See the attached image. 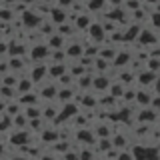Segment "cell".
<instances>
[{
  "instance_id": "cell-1",
  "label": "cell",
  "mask_w": 160,
  "mask_h": 160,
  "mask_svg": "<svg viewBox=\"0 0 160 160\" xmlns=\"http://www.w3.org/2000/svg\"><path fill=\"white\" fill-rule=\"evenodd\" d=\"M30 60H36V62H44L46 58H50V48L48 44H34L28 52Z\"/></svg>"
},
{
  "instance_id": "cell-2",
  "label": "cell",
  "mask_w": 160,
  "mask_h": 160,
  "mask_svg": "<svg viewBox=\"0 0 160 160\" xmlns=\"http://www.w3.org/2000/svg\"><path fill=\"white\" fill-rule=\"evenodd\" d=\"M30 80H32L34 84L36 82H42V80H48V64H34L32 70H30Z\"/></svg>"
},
{
  "instance_id": "cell-3",
  "label": "cell",
  "mask_w": 160,
  "mask_h": 160,
  "mask_svg": "<svg viewBox=\"0 0 160 160\" xmlns=\"http://www.w3.org/2000/svg\"><path fill=\"white\" fill-rule=\"evenodd\" d=\"M22 22L26 28H38L40 22H42V16H38L34 10H26V12L22 14Z\"/></svg>"
},
{
  "instance_id": "cell-4",
  "label": "cell",
  "mask_w": 160,
  "mask_h": 160,
  "mask_svg": "<svg viewBox=\"0 0 160 160\" xmlns=\"http://www.w3.org/2000/svg\"><path fill=\"white\" fill-rule=\"evenodd\" d=\"M86 32H88L90 40H94L96 44H100V42H102V38L106 36V32H104V26H102V24H94V22L88 26Z\"/></svg>"
},
{
  "instance_id": "cell-5",
  "label": "cell",
  "mask_w": 160,
  "mask_h": 160,
  "mask_svg": "<svg viewBox=\"0 0 160 160\" xmlns=\"http://www.w3.org/2000/svg\"><path fill=\"white\" fill-rule=\"evenodd\" d=\"M66 16H68V10L64 8H52L50 10V22L54 24V26H58V24H64L66 22Z\"/></svg>"
},
{
  "instance_id": "cell-6",
  "label": "cell",
  "mask_w": 160,
  "mask_h": 160,
  "mask_svg": "<svg viewBox=\"0 0 160 160\" xmlns=\"http://www.w3.org/2000/svg\"><path fill=\"white\" fill-rule=\"evenodd\" d=\"M28 130H18V132H14L12 136H10V144H14V146H26V144H30L28 142Z\"/></svg>"
},
{
  "instance_id": "cell-7",
  "label": "cell",
  "mask_w": 160,
  "mask_h": 160,
  "mask_svg": "<svg viewBox=\"0 0 160 160\" xmlns=\"http://www.w3.org/2000/svg\"><path fill=\"white\" fill-rule=\"evenodd\" d=\"M78 114V106L74 102H66L62 106V112L58 114V120H68V118H74Z\"/></svg>"
},
{
  "instance_id": "cell-8",
  "label": "cell",
  "mask_w": 160,
  "mask_h": 160,
  "mask_svg": "<svg viewBox=\"0 0 160 160\" xmlns=\"http://www.w3.org/2000/svg\"><path fill=\"white\" fill-rule=\"evenodd\" d=\"M110 84H112V80H110L106 74H96L92 80V88L94 90H106L110 88Z\"/></svg>"
},
{
  "instance_id": "cell-9",
  "label": "cell",
  "mask_w": 160,
  "mask_h": 160,
  "mask_svg": "<svg viewBox=\"0 0 160 160\" xmlns=\"http://www.w3.org/2000/svg\"><path fill=\"white\" fill-rule=\"evenodd\" d=\"M64 52H66V56H70V58H82L84 56V46L78 44V42H72L64 48Z\"/></svg>"
},
{
  "instance_id": "cell-10",
  "label": "cell",
  "mask_w": 160,
  "mask_h": 160,
  "mask_svg": "<svg viewBox=\"0 0 160 160\" xmlns=\"http://www.w3.org/2000/svg\"><path fill=\"white\" fill-rule=\"evenodd\" d=\"M64 72H66V64L64 62H54L52 66L48 64V76L50 78H60Z\"/></svg>"
},
{
  "instance_id": "cell-11",
  "label": "cell",
  "mask_w": 160,
  "mask_h": 160,
  "mask_svg": "<svg viewBox=\"0 0 160 160\" xmlns=\"http://www.w3.org/2000/svg\"><path fill=\"white\" fill-rule=\"evenodd\" d=\"M114 130L112 126H108V124H98L96 128H94V136L96 138H112Z\"/></svg>"
},
{
  "instance_id": "cell-12",
  "label": "cell",
  "mask_w": 160,
  "mask_h": 160,
  "mask_svg": "<svg viewBox=\"0 0 160 160\" xmlns=\"http://www.w3.org/2000/svg\"><path fill=\"white\" fill-rule=\"evenodd\" d=\"M138 82H140V86H150V84H154V80H156V74L154 72H150V70H146V72H140L138 74Z\"/></svg>"
},
{
  "instance_id": "cell-13",
  "label": "cell",
  "mask_w": 160,
  "mask_h": 160,
  "mask_svg": "<svg viewBox=\"0 0 160 160\" xmlns=\"http://www.w3.org/2000/svg\"><path fill=\"white\" fill-rule=\"evenodd\" d=\"M74 28L76 30H88V26L92 24V20H90L88 14H80V16H74Z\"/></svg>"
},
{
  "instance_id": "cell-14",
  "label": "cell",
  "mask_w": 160,
  "mask_h": 160,
  "mask_svg": "<svg viewBox=\"0 0 160 160\" xmlns=\"http://www.w3.org/2000/svg\"><path fill=\"white\" fill-rule=\"evenodd\" d=\"M32 86H34V82H32L30 78H18L16 92H18V94H26V92H30V90H32Z\"/></svg>"
},
{
  "instance_id": "cell-15",
  "label": "cell",
  "mask_w": 160,
  "mask_h": 160,
  "mask_svg": "<svg viewBox=\"0 0 160 160\" xmlns=\"http://www.w3.org/2000/svg\"><path fill=\"white\" fill-rule=\"evenodd\" d=\"M24 52H26V48H24L22 42H16V40H12V42L8 44V54H10V56H22Z\"/></svg>"
},
{
  "instance_id": "cell-16",
  "label": "cell",
  "mask_w": 160,
  "mask_h": 160,
  "mask_svg": "<svg viewBox=\"0 0 160 160\" xmlns=\"http://www.w3.org/2000/svg\"><path fill=\"white\" fill-rule=\"evenodd\" d=\"M36 100H38V94H36V92H32V90H30V92L22 94V96L18 98V102L22 104V108H24V106H32V104H36Z\"/></svg>"
},
{
  "instance_id": "cell-17",
  "label": "cell",
  "mask_w": 160,
  "mask_h": 160,
  "mask_svg": "<svg viewBox=\"0 0 160 160\" xmlns=\"http://www.w3.org/2000/svg\"><path fill=\"white\" fill-rule=\"evenodd\" d=\"M136 102L140 106H150V102H152V94L148 92V90H138L136 92Z\"/></svg>"
},
{
  "instance_id": "cell-18",
  "label": "cell",
  "mask_w": 160,
  "mask_h": 160,
  "mask_svg": "<svg viewBox=\"0 0 160 160\" xmlns=\"http://www.w3.org/2000/svg\"><path fill=\"white\" fill-rule=\"evenodd\" d=\"M16 84H18V74L16 72H8L2 76V86H10V88H16Z\"/></svg>"
},
{
  "instance_id": "cell-19",
  "label": "cell",
  "mask_w": 160,
  "mask_h": 160,
  "mask_svg": "<svg viewBox=\"0 0 160 160\" xmlns=\"http://www.w3.org/2000/svg\"><path fill=\"white\" fill-rule=\"evenodd\" d=\"M24 116H26L28 120H34V118H42V110H40L38 106H24Z\"/></svg>"
},
{
  "instance_id": "cell-20",
  "label": "cell",
  "mask_w": 160,
  "mask_h": 160,
  "mask_svg": "<svg viewBox=\"0 0 160 160\" xmlns=\"http://www.w3.org/2000/svg\"><path fill=\"white\" fill-rule=\"evenodd\" d=\"M136 116H138L140 122H152V120L156 118V112H154L152 108H146V110L142 108V110H140V112L136 114Z\"/></svg>"
},
{
  "instance_id": "cell-21",
  "label": "cell",
  "mask_w": 160,
  "mask_h": 160,
  "mask_svg": "<svg viewBox=\"0 0 160 160\" xmlns=\"http://www.w3.org/2000/svg\"><path fill=\"white\" fill-rule=\"evenodd\" d=\"M138 42H142V44H154L156 42V36H154L150 30H140V34H138Z\"/></svg>"
},
{
  "instance_id": "cell-22",
  "label": "cell",
  "mask_w": 160,
  "mask_h": 160,
  "mask_svg": "<svg viewBox=\"0 0 160 160\" xmlns=\"http://www.w3.org/2000/svg\"><path fill=\"white\" fill-rule=\"evenodd\" d=\"M128 60H130V56L126 52H116V56H114V60L110 64H112V66H116V68H122L124 64H128Z\"/></svg>"
},
{
  "instance_id": "cell-23",
  "label": "cell",
  "mask_w": 160,
  "mask_h": 160,
  "mask_svg": "<svg viewBox=\"0 0 160 160\" xmlns=\"http://www.w3.org/2000/svg\"><path fill=\"white\" fill-rule=\"evenodd\" d=\"M78 158H80V160H96L92 146H80V150H78Z\"/></svg>"
},
{
  "instance_id": "cell-24",
  "label": "cell",
  "mask_w": 160,
  "mask_h": 160,
  "mask_svg": "<svg viewBox=\"0 0 160 160\" xmlns=\"http://www.w3.org/2000/svg\"><path fill=\"white\" fill-rule=\"evenodd\" d=\"M58 94V88L54 86V84H50V86H46V84H44V88L40 90V94L38 96H42V98H46V100H50V98H54Z\"/></svg>"
},
{
  "instance_id": "cell-25",
  "label": "cell",
  "mask_w": 160,
  "mask_h": 160,
  "mask_svg": "<svg viewBox=\"0 0 160 160\" xmlns=\"http://www.w3.org/2000/svg\"><path fill=\"white\" fill-rule=\"evenodd\" d=\"M42 142H58V130L50 128V130H44L42 132Z\"/></svg>"
},
{
  "instance_id": "cell-26",
  "label": "cell",
  "mask_w": 160,
  "mask_h": 160,
  "mask_svg": "<svg viewBox=\"0 0 160 160\" xmlns=\"http://www.w3.org/2000/svg\"><path fill=\"white\" fill-rule=\"evenodd\" d=\"M14 16H16V12H14V8H0V22H10Z\"/></svg>"
},
{
  "instance_id": "cell-27",
  "label": "cell",
  "mask_w": 160,
  "mask_h": 160,
  "mask_svg": "<svg viewBox=\"0 0 160 160\" xmlns=\"http://www.w3.org/2000/svg\"><path fill=\"white\" fill-rule=\"evenodd\" d=\"M0 94H2V98L6 100H12L14 96H16V88H10V86H0Z\"/></svg>"
},
{
  "instance_id": "cell-28",
  "label": "cell",
  "mask_w": 160,
  "mask_h": 160,
  "mask_svg": "<svg viewBox=\"0 0 160 160\" xmlns=\"http://www.w3.org/2000/svg\"><path fill=\"white\" fill-rule=\"evenodd\" d=\"M56 96H58L60 102H64V104H66V102H72V90H70V88H66V90H58Z\"/></svg>"
},
{
  "instance_id": "cell-29",
  "label": "cell",
  "mask_w": 160,
  "mask_h": 160,
  "mask_svg": "<svg viewBox=\"0 0 160 160\" xmlns=\"http://www.w3.org/2000/svg\"><path fill=\"white\" fill-rule=\"evenodd\" d=\"M76 80H78V86L88 88V86H92V80H94V76H80V78H76Z\"/></svg>"
},
{
  "instance_id": "cell-30",
  "label": "cell",
  "mask_w": 160,
  "mask_h": 160,
  "mask_svg": "<svg viewBox=\"0 0 160 160\" xmlns=\"http://www.w3.org/2000/svg\"><path fill=\"white\" fill-rule=\"evenodd\" d=\"M104 4H106V0H88V8L92 10V12L94 10H100Z\"/></svg>"
},
{
  "instance_id": "cell-31",
  "label": "cell",
  "mask_w": 160,
  "mask_h": 160,
  "mask_svg": "<svg viewBox=\"0 0 160 160\" xmlns=\"http://www.w3.org/2000/svg\"><path fill=\"white\" fill-rule=\"evenodd\" d=\"M58 116V112H56V108H44L42 110V118H50V120H54V118H56Z\"/></svg>"
},
{
  "instance_id": "cell-32",
  "label": "cell",
  "mask_w": 160,
  "mask_h": 160,
  "mask_svg": "<svg viewBox=\"0 0 160 160\" xmlns=\"http://www.w3.org/2000/svg\"><path fill=\"white\" fill-rule=\"evenodd\" d=\"M148 70L156 74V70H160V58H150L148 60Z\"/></svg>"
},
{
  "instance_id": "cell-33",
  "label": "cell",
  "mask_w": 160,
  "mask_h": 160,
  "mask_svg": "<svg viewBox=\"0 0 160 160\" xmlns=\"http://www.w3.org/2000/svg\"><path fill=\"white\" fill-rule=\"evenodd\" d=\"M116 160H136V158H134L132 150H130V152H128V150H120V154H118Z\"/></svg>"
},
{
  "instance_id": "cell-34",
  "label": "cell",
  "mask_w": 160,
  "mask_h": 160,
  "mask_svg": "<svg viewBox=\"0 0 160 160\" xmlns=\"http://www.w3.org/2000/svg\"><path fill=\"white\" fill-rule=\"evenodd\" d=\"M56 4H58V8H64V10H68V8L74 4V0H56Z\"/></svg>"
},
{
  "instance_id": "cell-35",
  "label": "cell",
  "mask_w": 160,
  "mask_h": 160,
  "mask_svg": "<svg viewBox=\"0 0 160 160\" xmlns=\"http://www.w3.org/2000/svg\"><path fill=\"white\" fill-rule=\"evenodd\" d=\"M124 6H126L128 10H138L140 8V2H138V0H126V4H124Z\"/></svg>"
},
{
  "instance_id": "cell-36",
  "label": "cell",
  "mask_w": 160,
  "mask_h": 160,
  "mask_svg": "<svg viewBox=\"0 0 160 160\" xmlns=\"http://www.w3.org/2000/svg\"><path fill=\"white\" fill-rule=\"evenodd\" d=\"M150 20L154 22V26H156V28H160V14H152V16H150Z\"/></svg>"
},
{
  "instance_id": "cell-37",
  "label": "cell",
  "mask_w": 160,
  "mask_h": 160,
  "mask_svg": "<svg viewBox=\"0 0 160 160\" xmlns=\"http://www.w3.org/2000/svg\"><path fill=\"white\" fill-rule=\"evenodd\" d=\"M38 160H58V156H54V154H50V156L48 154H40Z\"/></svg>"
},
{
  "instance_id": "cell-38",
  "label": "cell",
  "mask_w": 160,
  "mask_h": 160,
  "mask_svg": "<svg viewBox=\"0 0 160 160\" xmlns=\"http://www.w3.org/2000/svg\"><path fill=\"white\" fill-rule=\"evenodd\" d=\"M152 86H154V92L160 94V76H156V80H154V84H152Z\"/></svg>"
},
{
  "instance_id": "cell-39",
  "label": "cell",
  "mask_w": 160,
  "mask_h": 160,
  "mask_svg": "<svg viewBox=\"0 0 160 160\" xmlns=\"http://www.w3.org/2000/svg\"><path fill=\"white\" fill-rule=\"evenodd\" d=\"M0 54H8V44L6 42H0Z\"/></svg>"
},
{
  "instance_id": "cell-40",
  "label": "cell",
  "mask_w": 160,
  "mask_h": 160,
  "mask_svg": "<svg viewBox=\"0 0 160 160\" xmlns=\"http://www.w3.org/2000/svg\"><path fill=\"white\" fill-rule=\"evenodd\" d=\"M4 4H8V6H14V2H18V0H2Z\"/></svg>"
},
{
  "instance_id": "cell-41",
  "label": "cell",
  "mask_w": 160,
  "mask_h": 160,
  "mask_svg": "<svg viewBox=\"0 0 160 160\" xmlns=\"http://www.w3.org/2000/svg\"><path fill=\"white\" fill-rule=\"evenodd\" d=\"M10 160H30V158H26V156H12Z\"/></svg>"
},
{
  "instance_id": "cell-42",
  "label": "cell",
  "mask_w": 160,
  "mask_h": 160,
  "mask_svg": "<svg viewBox=\"0 0 160 160\" xmlns=\"http://www.w3.org/2000/svg\"><path fill=\"white\" fill-rule=\"evenodd\" d=\"M40 2H42V4H46V6H48V4H52V2H56V0H40Z\"/></svg>"
},
{
  "instance_id": "cell-43",
  "label": "cell",
  "mask_w": 160,
  "mask_h": 160,
  "mask_svg": "<svg viewBox=\"0 0 160 160\" xmlns=\"http://www.w3.org/2000/svg\"><path fill=\"white\" fill-rule=\"evenodd\" d=\"M144 2H148V4H156L158 0H144Z\"/></svg>"
}]
</instances>
